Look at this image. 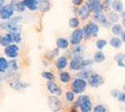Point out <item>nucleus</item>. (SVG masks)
Returning <instances> with one entry per match:
<instances>
[{"instance_id": "f257e3e1", "label": "nucleus", "mask_w": 125, "mask_h": 112, "mask_svg": "<svg viewBox=\"0 0 125 112\" xmlns=\"http://www.w3.org/2000/svg\"><path fill=\"white\" fill-rule=\"evenodd\" d=\"M99 25L95 21H89L88 23L81 29L83 37L85 39H89L91 37H96L99 33Z\"/></svg>"}, {"instance_id": "f03ea898", "label": "nucleus", "mask_w": 125, "mask_h": 112, "mask_svg": "<svg viewBox=\"0 0 125 112\" xmlns=\"http://www.w3.org/2000/svg\"><path fill=\"white\" fill-rule=\"evenodd\" d=\"M21 21V17H15L10 19L9 21L3 23L1 26L9 33H21V25H20Z\"/></svg>"}, {"instance_id": "7ed1b4c3", "label": "nucleus", "mask_w": 125, "mask_h": 112, "mask_svg": "<svg viewBox=\"0 0 125 112\" xmlns=\"http://www.w3.org/2000/svg\"><path fill=\"white\" fill-rule=\"evenodd\" d=\"M86 6L94 14H102L104 10V6L101 0H88Z\"/></svg>"}, {"instance_id": "20e7f679", "label": "nucleus", "mask_w": 125, "mask_h": 112, "mask_svg": "<svg viewBox=\"0 0 125 112\" xmlns=\"http://www.w3.org/2000/svg\"><path fill=\"white\" fill-rule=\"evenodd\" d=\"M77 106L79 107L81 112L92 111V102L88 95H79L77 101Z\"/></svg>"}, {"instance_id": "39448f33", "label": "nucleus", "mask_w": 125, "mask_h": 112, "mask_svg": "<svg viewBox=\"0 0 125 112\" xmlns=\"http://www.w3.org/2000/svg\"><path fill=\"white\" fill-rule=\"evenodd\" d=\"M87 87V81L82 79H76L72 82V91L74 93H82Z\"/></svg>"}, {"instance_id": "423d86ee", "label": "nucleus", "mask_w": 125, "mask_h": 112, "mask_svg": "<svg viewBox=\"0 0 125 112\" xmlns=\"http://www.w3.org/2000/svg\"><path fill=\"white\" fill-rule=\"evenodd\" d=\"M14 9L12 8L10 4L4 5L0 8V19L6 21V20H10V18L14 14Z\"/></svg>"}, {"instance_id": "0eeeda50", "label": "nucleus", "mask_w": 125, "mask_h": 112, "mask_svg": "<svg viewBox=\"0 0 125 112\" xmlns=\"http://www.w3.org/2000/svg\"><path fill=\"white\" fill-rule=\"evenodd\" d=\"M83 38V34H82L81 29H75L70 37V44H72L74 46L80 45Z\"/></svg>"}, {"instance_id": "6e6552de", "label": "nucleus", "mask_w": 125, "mask_h": 112, "mask_svg": "<svg viewBox=\"0 0 125 112\" xmlns=\"http://www.w3.org/2000/svg\"><path fill=\"white\" fill-rule=\"evenodd\" d=\"M48 105L52 111L57 112L62 108V104L56 96H50L48 99Z\"/></svg>"}, {"instance_id": "1a4fd4ad", "label": "nucleus", "mask_w": 125, "mask_h": 112, "mask_svg": "<svg viewBox=\"0 0 125 112\" xmlns=\"http://www.w3.org/2000/svg\"><path fill=\"white\" fill-rule=\"evenodd\" d=\"M94 21L95 22H98L100 24H102V26L105 27V28H109L111 25V22L108 21L106 15L104 14H94Z\"/></svg>"}, {"instance_id": "9d476101", "label": "nucleus", "mask_w": 125, "mask_h": 112, "mask_svg": "<svg viewBox=\"0 0 125 112\" xmlns=\"http://www.w3.org/2000/svg\"><path fill=\"white\" fill-rule=\"evenodd\" d=\"M5 54L11 59H15L19 54V47L16 44H11L5 48Z\"/></svg>"}, {"instance_id": "9b49d317", "label": "nucleus", "mask_w": 125, "mask_h": 112, "mask_svg": "<svg viewBox=\"0 0 125 112\" xmlns=\"http://www.w3.org/2000/svg\"><path fill=\"white\" fill-rule=\"evenodd\" d=\"M84 59L81 55H74L71 62H70V69L79 70L81 69V64Z\"/></svg>"}, {"instance_id": "f8f14e48", "label": "nucleus", "mask_w": 125, "mask_h": 112, "mask_svg": "<svg viewBox=\"0 0 125 112\" xmlns=\"http://www.w3.org/2000/svg\"><path fill=\"white\" fill-rule=\"evenodd\" d=\"M89 84L94 88L99 87L102 84V77L98 74H92L89 78Z\"/></svg>"}, {"instance_id": "ddd939ff", "label": "nucleus", "mask_w": 125, "mask_h": 112, "mask_svg": "<svg viewBox=\"0 0 125 112\" xmlns=\"http://www.w3.org/2000/svg\"><path fill=\"white\" fill-rule=\"evenodd\" d=\"M14 42L13 37L10 33H8L4 36H0V45L2 47H8Z\"/></svg>"}, {"instance_id": "4468645a", "label": "nucleus", "mask_w": 125, "mask_h": 112, "mask_svg": "<svg viewBox=\"0 0 125 112\" xmlns=\"http://www.w3.org/2000/svg\"><path fill=\"white\" fill-rule=\"evenodd\" d=\"M47 88L49 92L52 93V94H54V95H61L62 94V90H61V88L59 87V86L56 84V83H54V82H52V81H49L47 83Z\"/></svg>"}, {"instance_id": "2eb2a0df", "label": "nucleus", "mask_w": 125, "mask_h": 112, "mask_svg": "<svg viewBox=\"0 0 125 112\" xmlns=\"http://www.w3.org/2000/svg\"><path fill=\"white\" fill-rule=\"evenodd\" d=\"M111 9L119 14H121L122 12H124V7H123V3L121 0H113Z\"/></svg>"}, {"instance_id": "dca6fc26", "label": "nucleus", "mask_w": 125, "mask_h": 112, "mask_svg": "<svg viewBox=\"0 0 125 112\" xmlns=\"http://www.w3.org/2000/svg\"><path fill=\"white\" fill-rule=\"evenodd\" d=\"M78 16L80 17L82 20H86V19H88L89 16H90L91 11H90V10L88 9V7L85 4V5L80 6V8L78 9Z\"/></svg>"}, {"instance_id": "f3484780", "label": "nucleus", "mask_w": 125, "mask_h": 112, "mask_svg": "<svg viewBox=\"0 0 125 112\" xmlns=\"http://www.w3.org/2000/svg\"><path fill=\"white\" fill-rule=\"evenodd\" d=\"M22 3L25 8L31 11H35L38 9V3L37 2V0H22Z\"/></svg>"}, {"instance_id": "a211bd4d", "label": "nucleus", "mask_w": 125, "mask_h": 112, "mask_svg": "<svg viewBox=\"0 0 125 112\" xmlns=\"http://www.w3.org/2000/svg\"><path fill=\"white\" fill-rule=\"evenodd\" d=\"M56 67H57V69L59 70H62L64 69L66 66H67L68 64V60L67 58L65 57V56H61V57H59L57 59V61H56Z\"/></svg>"}, {"instance_id": "6ab92c4d", "label": "nucleus", "mask_w": 125, "mask_h": 112, "mask_svg": "<svg viewBox=\"0 0 125 112\" xmlns=\"http://www.w3.org/2000/svg\"><path fill=\"white\" fill-rule=\"evenodd\" d=\"M106 17H107L108 21H109L111 23H113V24L118 23V21H120V14H119V13H117V12L114 11V10H112V11L110 10L109 12H107Z\"/></svg>"}, {"instance_id": "aec40b11", "label": "nucleus", "mask_w": 125, "mask_h": 112, "mask_svg": "<svg viewBox=\"0 0 125 112\" xmlns=\"http://www.w3.org/2000/svg\"><path fill=\"white\" fill-rule=\"evenodd\" d=\"M122 40H121V38L119 37H113L110 38L109 40V44L110 46L112 47V48L114 49H120L121 48V46H122Z\"/></svg>"}, {"instance_id": "412c9836", "label": "nucleus", "mask_w": 125, "mask_h": 112, "mask_svg": "<svg viewBox=\"0 0 125 112\" xmlns=\"http://www.w3.org/2000/svg\"><path fill=\"white\" fill-rule=\"evenodd\" d=\"M111 31H112V34L114 35L115 37L121 36V34L123 32V26H122V24H120V23L112 24V26H111Z\"/></svg>"}, {"instance_id": "4be33fe9", "label": "nucleus", "mask_w": 125, "mask_h": 112, "mask_svg": "<svg viewBox=\"0 0 125 112\" xmlns=\"http://www.w3.org/2000/svg\"><path fill=\"white\" fill-rule=\"evenodd\" d=\"M10 5L12 6V8L14 9L15 11H18V12H22L25 10V7L23 5L22 1H17V0H14L10 3Z\"/></svg>"}, {"instance_id": "5701e85b", "label": "nucleus", "mask_w": 125, "mask_h": 112, "mask_svg": "<svg viewBox=\"0 0 125 112\" xmlns=\"http://www.w3.org/2000/svg\"><path fill=\"white\" fill-rule=\"evenodd\" d=\"M105 61V55L102 51H96L94 55V62L96 64H100V63H103Z\"/></svg>"}, {"instance_id": "b1692460", "label": "nucleus", "mask_w": 125, "mask_h": 112, "mask_svg": "<svg viewBox=\"0 0 125 112\" xmlns=\"http://www.w3.org/2000/svg\"><path fill=\"white\" fill-rule=\"evenodd\" d=\"M58 49H61V50H66L69 47V41H68L66 38H58L57 41H56Z\"/></svg>"}, {"instance_id": "393cba45", "label": "nucleus", "mask_w": 125, "mask_h": 112, "mask_svg": "<svg viewBox=\"0 0 125 112\" xmlns=\"http://www.w3.org/2000/svg\"><path fill=\"white\" fill-rule=\"evenodd\" d=\"M37 2L38 3V9H40L43 12L50 9V0H37Z\"/></svg>"}, {"instance_id": "a878e982", "label": "nucleus", "mask_w": 125, "mask_h": 112, "mask_svg": "<svg viewBox=\"0 0 125 112\" xmlns=\"http://www.w3.org/2000/svg\"><path fill=\"white\" fill-rule=\"evenodd\" d=\"M10 63L4 57H0V73H5L9 68Z\"/></svg>"}, {"instance_id": "bb28decb", "label": "nucleus", "mask_w": 125, "mask_h": 112, "mask_svg": "<svg viewBox=\"0 0 125 112\" xmlns=\"http://www.w3.org/2000/svg\"><path fill=\"white\" fill-rule=\"evenodd\" d=\"M60 80L63 83H67L71 80V76L67 72H61L60 73Z\"/></svg>"}, {"instance_id": "cd10ccee", "label": "nucleus", "mask_w": 125, "mask_h": 112, "mask_svg": "<svg viewBox=\"0 0 125 112\" xmlns=\"http://www.w3.org/2000/svg\"><path fill=\"white\" fill-rule=\"evenodd\" d=\"M106 45H107V41L105 39H98L95 43V46H96L98 51H102L103 49H104Z\"/></svg>"}, {"instance_id": "c85d7f7f", "label": "nucleus", "mask_w": 125, "mask_h": 112, "mask_svg": "<svg viewBox=\"0 0 125 112\" xmlns=\"http://www.w3.org/2000/svg\"><path fill=\"white\" fill-rule=\"evenodd\" d=\"M69 26L71 28H75V29H78V27L79 26V20H78L77 17H73L69 20Z\"/></svg>"}, {"instance_id": "c756f323", "label": "nucleus", "mask_w": 125, "mask_h": 112, "mask_svg": "<svg viewBox=\"0 0 125 112\" xmlns=\"http://www.w3.org/2000/svg\"><path fill=\"white\" fill-rule=\"evenodd\" d=\"M78 78L79 79H82V80H87L88 79L89 80V78H90V76H91V74H90V71L89 70H81V71H79L78 72Z\"/></svg>"}, {"instance_id": "7c9ffc66", "label": "nucleus", "mask_w": 125, "mask_h": 112, "mask_svg": "<svg viewBox=\"0 0 125 112\" xmlns=\"http://www.w3.org/2000/svg\"><path fill=\"white\" fill-rule=\"evenodd\" d=\"M42 77H43V79L49 80V81H52V80H54V78H55L54 75L52 74V72H50V71H44L42 73Z\"/></svg>"}, {"instance_id": "2f4dec72", "label": "nucleus", "mask_w": 125, "mask_h": 112, "mask_svg": "<svg viewBox=\"0 0 125 112\" xmlns=\"http://www.w3.org/2000/svg\"><path fill=\"white\" fill-rule=\"evenodd\" d=\"M124 59H125V57H124V54L123 53H117L114 56V60L118 63V64L123 63Z\"/></svg>"}, {"instance_id": "473e14b6", "label": "nucleus", "mask_w": 125, "mask_h": 112, "mask_svg": "<svg viewBox=\"0 0 125 112\" xmlns=\"http://www.w3.org/2000/svg\"><path fill=\"white\" fill-rule=\"evenodd\" d=\"M94 63V59H85V60H83V62H82L81 68H86L88 66H91Z\"/></svg>"}, {"instance_id": "72a5a7b5", "label": "nucleus", "mask_w": 125, "mask_h": 112, "mask_svg": "<svg viewBox=\"0 0 125 112\" xmlns=\"http://www.w3.org/2000/svg\"><path fill=\"white\" fill-rule=\"evenodd\" d=\"M13 37V40L14 42L16 43H20L21 41V33H10Z\"/></svg>"}, {"instance_id": "f704fd0d", "label": "nucleus", "mask_w": 125, "mask_h": 112, "mask_svg": "<svg viewBox=\"0 0 125 112\" xmlns=\"http://www.w3.org/2000/svg\"><path fill=\"white\" fill-rule=\"evenodd\" d=\"M112 2H113V0H103V4H104V10H106L108 12L110 11V9H111Z\"/></svg>"}, {"instance_id": "c9c22d12", "label": "nucleus", "mask_w": 125, "mask_h": 112, "mask_svg": "<svg viewBox=\"0 0 125 112\" xmlns=\"http://www.w3.org/2000/svg\"><path fill=\"white\" fill-rule=\"evenodd\" d=\"M65 97H66V100L68 102H73L75 99V93L73 92H67L65 94Z\"/></svg>"}, {"instance_id": "e433bc0d", "label": "nucleus", "mask_w": 125, "mask_h": 112, "mask_svg": "<svg viewBox=\"0 0 125 112\" xmlns=\"http://www.w3.org/2000/svg\"><path fill=\"white\" fill-rule=\"evenodd\" d=\"M82 51H83V47L80 46V45H78V46H76V48L73 50V53H74V55H80Z\"/></svg>"}, {"instance_id": "4c0bfd02", "label": "nucleus", "mask_w": 125, "mask_h": 112, "mask_svg": "<svg viewBox=\"0 0 125 112\" xmlns=\"http://www.w3.org/2000/svg\"><path fill=\"white\" fill-rule=\"evenodd\" d=\"M94 112H106L105 108L102 105H98L94 108Z\"/></svg>"}, {"instance_id": "58836bf2", "label": "nucleus", "mask_w": 125, "mask_h": 112, "mask_svg": "<svg viewBox=\"0 0 125 112\" xmlns=\"http://www.w3.org/2000/svg\"><path fill=\"white\" fill-rule=\"evenodd\" d=\"M118 100L120 103H125V92H120L118 96Z\"/></svg>"}, {"instance_id": "ea45409f", "label": "nucleus", "mask_w": 125, "mask_h": 112, "mask_svg": "<svg viewBox=\"0 0 125 112\" xmlns=\"http://www.w3.org/2000/svg\"><path fill=\"white\" fill-rule=\"evenodd\" d=\"M72 3H73L74 6H82V3H83V0H72Z\"/></svg>"}, {"instance_id": "a19ab883", "label": "nucleus", "mask_w": 125, "mask_h": 112, "mask_svg": "<svg viewBox=\"0 0 125 112\" xmlns=\"http://www.w3.org/2000/svg\"><path fill=\"white\" fill-rule=\"evenodd\" d=\"M120 93V92L118 91V90H113V91H112V95L114 96V97H118Z\"/></svg>"}, {"instance_id": "79ce46f5", "label": "nucleus", "mask_w": 125, "mask_h": 112, "mask_svg": "<svg viewBox=\"0 0 125 112\" xmlns=\"http://www.w3.org/2000/svg\"><path fill=\"white\" fill-rule=\"evenodd\" d=\"M121 18H122V26L125 28V11L121 13Z\"/></svg>"}, {"instance_id": "37998d69", "label": "nucleus", "mask_w": 125, "mask_h": 112, "mask_svg": "<svg viewBox=\"0 0 125 112\" xmlns=\"http://www.w3.org/2000/svg\"><path fill=\"white\" fill-rule=\"evenodd\" d=\"M120 38H121L122 42L125 43V31H123V32H122V34H121V36H120Z\"/></svg>"}, {"instance_id": "c03bdc74", "label": "nucleus", "mask_w": 125, "mask_h": 112, "mask_svg": "<svg viewBox=\"0 0 125 112\" xmlns=\"http://www.w3.org/2000/svg\"><path fill=\"white\" fill-rule=\"evenodd\" d=\"M4 4H5V0H0V8L3 7Z\"/></svg>"}, {"instance_id": "a18cd8bd", "label": "nucleus", "mask_w": 125, "mask_h": 112, "mask_svg": "<svg viewBox=\"0 0 125 112\" xmlns=\"http://www.w3.org/2000/svg\"><path fill=\"white\" fill-rule=\"evenodd\" d=\"M71 112H78V110H77V109H72Z\"/></svg>"}, {"instance_id": "49530a36", "label": "nucleus", "mask_w": 125, "mask_h": 112, "mask_svg": "<svg viewBox=\"0 0 125 112\" xmlns=\"http://www.w3.org/2000/svg\"><path fill=\"white\" fill-rule=\"evenodd\" d=\"M123 90L125 91V83H124V85H123Z\"/></svg>"}, {"instance_id": "de8ad7c7", "label": "nucleus", "mask_w": 125, "mask_h": 112, "mask_svg": "<svg viewBox=\"0 0 125 112\" xmlns=\"http://www.w3.org/2000/svg\"><path fill=\"white\" fill-rule=\"evenodd\" d=\"M124 57H125V53H124Z\"/></svg>"}]
</instances>
